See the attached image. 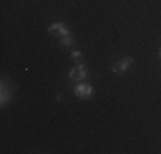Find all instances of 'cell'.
Listing matches in <instances>:
<instances>
[{
	"instance_id": "cell-1",
	"label": "cell",
	"mask_w": 161,
	"mask_h": 154,
	"mask_svg": "<svg viewBox=\"0 0 161 154\" xmlns=\"http://www.w3.org/2000/svg\"><path fill=\"white\" fill-rule=\"evenodd\" d=\"M86 75H87V72H86V69H84V65H77V67H74V69L70 70L69 77L72 80H84Z\"/></svg>"
},
{
	"instance_id": "cell-2",
	"label": "cell",
	"mask_w": 161,
	"mask_h": 154,
	"mask_svg": "<svg viewBox=\"0 0 161 154\" xmlns=\"http://www.w3.org/2000/svg\"><path fill=\"white\" fill-rule=\"evenodd\" d=\"M74 93L77 96H80V98H89V96L93 94V87L91 86H87V84H80V86H77L74 89Z\"/></svg>"
},
{
	"instance_id": "cell-3",
	"label": "cell",
	"mask_w": 161,
	"mask_h": 154,
	"mask_svg": "<svg viewBox=\"0 0 161 154\" xmlns=\"http://www.w3.org/2000/svg\"><path fill=\"white\" fill-rule=\"evenodd\" d=\"M134 62V58H125L122 60V62H117V64H113V72H125L127 70V67H129L130 64Z\"/></svg>"
},
{
	"instance_id": "cell-4",
	"label": "cell",
	"mask_w": 161,
	"mask_h": 154,
	"mask_svg": "<svg viewBox=\"0 0 161 154\" xmlns=\"http://www.w3.org/2000/svg\"><path fill=\"white\" fill-rule=\"evenodd\" d=\"M64 26H65V24H62V22H57V24H52V26L48 27V31L50 33H58Z\"/></svg>"
},
{
	"instance_id": "cell-5",
	"label": "cell",
	"mask_w": 161,
	"mask_h": 154,
	"mask_svg": "<svg viewBox=\"0 0 161 154\" xmlns=\"http://www.w3.org/2000/svg\"><path fill=\"white\" fill-rule=\"evenodd\" d=\"M72 43H74V41H72V38H70V36H64V38H62V46H70Z\"/></svg>"
},
{
	"instance_id": "cell-6",
	"label": "cell",
	"mask_w": 161,
	"mask_h": 154,
	"mask_svg": "<svg viewBox=\"0 0 161 154\" xmlns=\"http://www.w3.org/2000/svg\"><path fill=\"white\" fill-rule=\"evenodd\" d=\"M58 33H60V34H62V36H69V29H67V27H65V26L62 27V29H60Z\"/></svg>"
},
{
	"instance_id": "cell-7",
	"label": "cell",
	"mask_w": 161,
	"mask_h": 154,
	"mask_svg": "<svg viewBox=\"0 0 161 154\" xmlns=\"http://www.w3.org/2000/svg\"><path fill=\"white\" fill-rule=\"evenodd\" d=\"M80 57H82V55H80V52H74V53H72V58H74V60H79Z\"/></svg>"
},
{
	"instance_id": "cell-8",
	"label": "cell",
	"mask_w": 161,
	"mask_h": 154,
	"mask_svg": "<svg viewBox=\"0 0 161 154\" xmlns=\"http://www.w3.org/2000/svg\"><path fill=\"white\" fill-rule=\"evenodd\" d=\"M159 57H161V48H159Z\"/></svg>"
}]
</instances>
